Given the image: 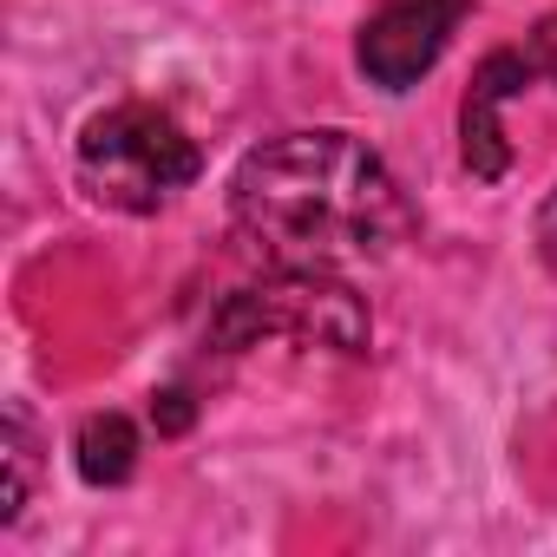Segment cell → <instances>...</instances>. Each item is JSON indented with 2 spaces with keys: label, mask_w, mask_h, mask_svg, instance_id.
I'll return each instance as SVG.
<instances>
[{
  "label": "cell",
  "mask_w": 557,
  "mask_h": 557,
  "mask_svg": "<svg viewBox=\"0 0 557 557\" xmlns=\"http://www.w3.org/2000/svg\"><path fill=\"white\" fill-rule=\"evenodd\" d=\"M472 8L479 0H381L355 40V66L381 92H413L440 66V53L453 47Z\"/></svg>",
  "instance_id": "277c9868"
},
{
  "label": "cell",
  "mask_w": 557,
  "mask_h": 557,
  "mask_svg": "<svg viewBox=\"0 0 557 557\" xmlns=\"http://www.w3.org/2000/svg\"><path fill=\"white\" fill-rule=\"evenodd\" d=\"M230 216L262 262L289 269L374 262L413 230L400 177L381 164V151L329 125L243 151V164L230 171Z\"/></svg>",
  "instance_id": "6da1fadb"
},
{
  "label": "cell",
  "mask_w": 557,
  "mask_h": 557,
  "mask_svg": "<svg viewBox=\"0 0 557 557\" xmlns=\"http://www.w3.org/2000/svg\"><path fill=\"white\" fill-rule=\"evenodd\" d=\"M0 459H8V492H0V524H14L34 498V479H40V440L27 426V413L14 407L8 426H0Z\"/></svg>",
  "instance_id": "52a82bcc"
},
{
  "label": "cell",
  "mask_w": 557,
  "mask_h": 557,
  "mask_svg": "<svg viewBox=\"0 0 557 557\" xmlns=\"http://www.w3.org/2000/svg\"><path fill=\"white\" fill-rule=\"evenodd\" d=\"M531 79H537V66H531L524 47H498V53H485V66L472 73V86H466V99H459V158H466L472 177L498 184V177L511 171V145H505L498 106L518 99Z\"/></svg>",
  "instance_id": "5b68a950"
},
{
  "label": "cell",
  "mask_w": 557,
  "mask_h": 557,
  "mask_svg": "<svg viewBox=\"0 0 557 557\" xmlns=\"http://www.w3.org/2000/svg\"><path fill=\"white\" fill-rule=\"evenodd\" d=\"M256 342H296V348H329V355H368L374 315L342 283V269H289V262H269L262 283L230 289L216 302V315H210V348L216 355H243Z\"/></svg>",
  "instance_id": "7a4b0ae2"
},
{
  "label": "cell",
  "mask_w": 557,
  "mask_h": 557,
  "mask_svg": "<svg viewBox=\"0 0 557 557\" xmlns=\"http://www.w3.org/2000/svg\"><path fill=\"white\" fill-rule=\"evenodd\" d=\"M524 53H531L537 79H550V86H557V14H550V21H544L537 34H531V47H524Z\"/></svg>",
  "instance_id": "ba28073f"
},
{
  "label": "cell",
  "mask_w": 557,
  "mask_h": 557,
  "mask_svg": "<svg viewBox=\"0 0 557 557\" xmlns=\"http://www.w3.org/2000/svg\"><path fill=\"white\" fill-rule=\"evenodd\" d=\"M79 479L86 485H125L138 472V426L125 413H92L79 426Z\"/></svg>",
  "instance_id": "8992f818"
},
{
  "label": "cell",
  "mask_w": 557,
  "mask_h": 557,
  "mask_svg": "<svg viewBox=\"0 0 557 557\" xmlns=\"http://www.w3.org/2000/svg\"><path fill=\"white\" fill-rule=\"evenodd\" d=\"M537 256H544V269L557 275V190L537 203Z\"/></svg>",
  "instance_id": "9c48e42d"
},
{
  "label": "cell",
  "mask_w": 557,
  "mask_h": 557,
  "mask_svg": "<svg viewBox=\"0 0 557 557\" xmlns=\"http://www.w3.org/2000/svg\"><path fill=\"white\" fill-rule=\"evenodd\" d=\"M79 184L106 203V210H125V216H158L177 190L197 184L203 158L190 145V132L145 106V99H125V106H106L99 119H86L79 132Z\"/></svg>",
  "instance_id": "3957f363"
}]
</instances>
